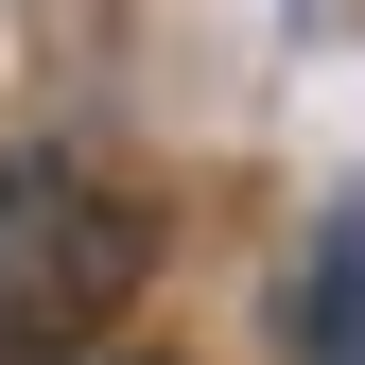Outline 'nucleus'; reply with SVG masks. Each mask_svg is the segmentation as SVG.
<instances>
[{
  "label": "nucleus",
  "mask_w": 365,
  "mask_h": 365,
  "mask_svg": "<svg viewBox=\"0 0 365 365\" xmlns=\"http://www.w3.org/2000/svg\"><path fill=\"white\" fill-rule=\"evenodd\" d=\"M140 279H157V209L140 192H105L87 157H0V365L87 348Z\"/></svg>",
  "instance_id": "obj_1"
},
{
  "label": "nucleus",
  "mask_w": 365,
  "mask_h": 365,
  "mask_svg": "<svg viewBox=\"0 0 365 365\" xmlns=\"http://www.w3.org/2000/svg\"><path fill=\"white\" fill-rule=\"evenodd\" d=\"M313 365H365V226H331V244H313Z\"/></svg>",
  "instance_id": "obj_2"
}]
</instances>
